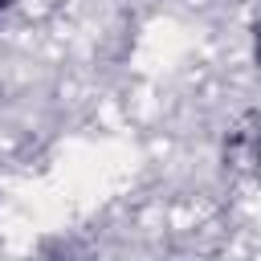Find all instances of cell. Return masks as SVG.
<instances>
[{
  "instance_id": "obj_1",
  "label": "cell",
  "mask_w": 261,
  "mask_h": 261,
  "mask_svg": "<svg viewBox=\"0 0 261 261\" xmlns=\"http://www.w3.org/2000/svg\"><path fill=\"white\" fill-rule=\"evenodd\" d=\"M257 57H261V33H257Z\"/></svg>"
},
{
  "instance_id": "obj_2",
  "label": "cell",
  "mask_w": 261,
  "mask_h": 261,
  "mask_svg": "<svg viewBox=\"0 0 261 261\" xmlns=\"http://www.w3.org/2000/svg\"><path fill=\"white\" fill-rule=\"evenodd\" d=\"M4 4H8V0H0V8H4Z\"/></svg>"
}]
</instances>
